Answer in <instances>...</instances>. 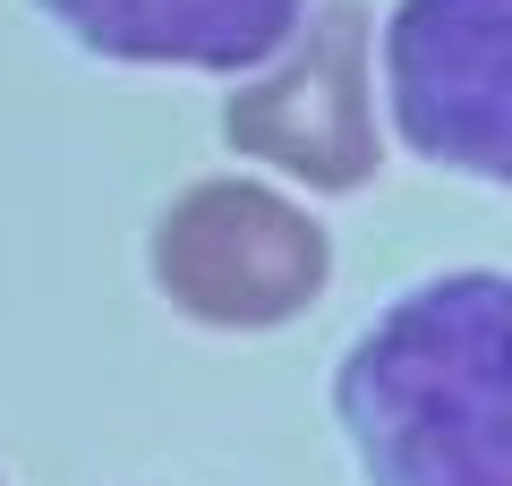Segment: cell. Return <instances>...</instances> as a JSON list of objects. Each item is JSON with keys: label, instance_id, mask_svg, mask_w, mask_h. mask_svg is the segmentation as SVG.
Returning <instances> with one entry per match:
<instances>
[{"label": "cell", "instance_id": "obj_1", "mask_svg": "<svg viewBox=\"0 0 512 486\" xmlns=\"http://www.w3.org/2000/svg\"><path fill=\"white\" fill-rule=\"evenodd\" d=\"M512 290L470 265L419 282L350 342L333 376L367 486H512Z\"/></svg>", "mask_w": 512, "mask_h": 486}, {"label": "cell", "instance_id": "obj_2", "mask_svg": "<svg viewBox=\"0 0 512 486\" xmlns=\"http://www.w3.org/2000/svg\"><path fill=\"white\" fill-rule=\"evenodd\" d=\"M154 282L188 324L274 333L333 282V239L256 180H197L154 222Z\"/></svg>", "mask_w": 512, "mask_h": 486}, {"label": "cell", "instance_id": "obj_3", "mask_svg": "<svg viewBox=\"0 0 512 486\" xmlns=\"http://www.w3.org/2000/svg\"><path fill=\"white\" fill-rule=\"evenodd\" d=\"M367 26L359 0H325L316 18L291 26L282 43V69L248 77V86L222 103V137L248 162H274L291 180L350 197V188L376 180L384 137H376V69H367Z\"/></svg>", "mask_w": 512, "mask_h": 486}, {"label": "cell", "instance_id": "obj_4", "mask_svg": "<svg viewBox=\"0 0 512 486\" xmlns=\"http://www.w3.org/2000/svg\"><path fill=\"white\" fill-rule=\"evenodd\" d=\"M512 0H402L384 35V86L410 154L504 180L512 171Z\"/></svg>", "mask_w": 512, "mask_h": 486}, {"label": "cell", "instance_id": "obj_5", "mask_svg": "<svg viewBox=\"0 0 512 486\" xmlns=\"http://www.w3.org/2000/svg\"><path fill=\"white\" fill-rule=\"evenodd\" d=\"M77 52L128 60V69H205L248 77L291 43L308 0H35Z\"/></svg>", "mask_w": 512, "mask_h": 486}]
</instances>
